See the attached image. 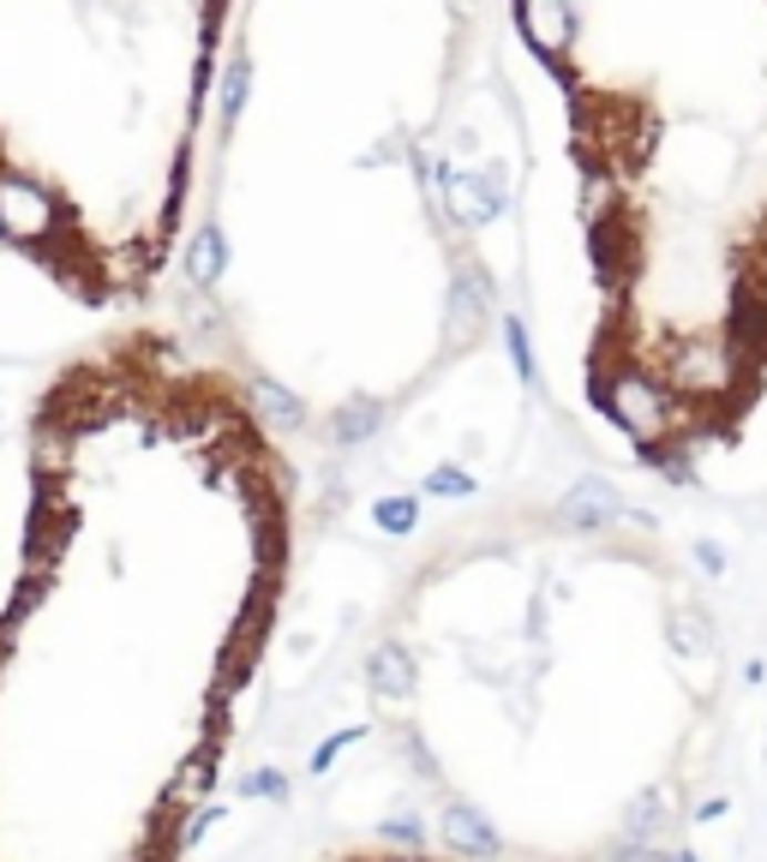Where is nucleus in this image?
<instances>
[{
	"label": "nucleus",
	"instance_id": "obj_10",
	"mask_svg": "<svg viewBox=\"0 0 767 862\" xmlns=\"http://www.w3.org/2000/svg\"><path fill=\"white\" fill-rule=\"evenodd\" d=\"M677 647H684V653H707V617L696 612V605L677 612Z\"/></svg>",
	"mask_w": 767,
	"mask_h": 862
},
{
	"label": "nucleus",
	"instance_id": "obj_11",
	"mask_svg": "<svg viewBox=\"0 0 767 862\" xmlns=\"http://www.w3.org/2000/svg\"><path fill=\"white\" fill-rule=\"evenodd\" d=\"M659 814H666V797L647 791V797H636V809H630V827H636V832H654Z\"/></svg>",
	"mask_w": 767,
	"mask_h": 862
},
{
	"label": "nucleus",
	"instance_id": "obj_7",
	"mask_svg": "<svg viewBox=\"0 0 767 862\" xmlns=\"http://www.w3.org/2000/svg\"><path fill=\"white\" fill-rule=\"evenodd\" d=\"M378 401H354V408H342V413H336V420H330V431H336V438H342V443H360L366 438V431H372L378 425Z\"/></svg>",
	"mask_w": 767,
	"mask_h": 862
},
{
	"label": "nucleus",
	"instance_id": "obj_5",
	"mask_svg": "<svg viewBox=\"0 0 767 862\" xmlns=\"http://www.w3.org/2000/svg\"><path fill=\"white\" fill-rule=\"evenodd\" d=\"M372 683H378L384 695H402L408 683H415V665H408V653L396 647V642L372 653Z\"/></svg>",
	"mask_w": 767,
	"mask_h": 862
},
{
	"label": "nucleus",
	"instance_id": "obj_1",
	"mask_svg": "<svg viewBox=\"0 0 767 862\" xmlns=\"http://www.w3.org/2000/svg\"><path fill=\"white\" fill-rule=\"evenodd\" d=\"M485 318H492V288H485V276L468 264L462 276H456V311H450V336H474L485 330Z\"/></svg>",
	"mask_w": 767,
	"mask_h": 862
},
{
	"label": "nucleus",
	"instance_id": "obj_12",
	"mask_svg": "<svg viewBox=\"0 0 767 862\" xmlns=\"http://www.w3.org/2000/svg\"><path fill=\"white\" fill-rule=\"evenodd\" d=\"M378 527H390V533H408V527H415V503H408V497H390V503H378Z\"/></svg>",
	"mask_w": 767,
	"mask_h": 862
},
{
	"label": "nucleus",
	"instance_id": "obj_9",
	"mask_svg": "<svg viewBox=\"0 0 767 862\" xmlns=\"http://www.w3.org/2000/svg\"><path fill=\"white\" fill-rule=\"evenodd\" d=\"M258 408L270 413L276 425H300V401H294V396H283V390H276V383H258Z\"/></svg>",
	"mask_w": 767,
	"mask_h": 862
},
{
	"label": "nucleus",
	"instance_id": "obj_4",
	"mask_svg": "<svg viewBox=\"0 0 767 862\" xmlns=\"http://www.w3.org/2000/svg\"><path fill=\"white\" fill-rule=\"evenodd\" d=\"M522 31L534 37L540 54H558V42H564L570 19H564V7H558V0H522Z\"/></svg>",
	"mask_w": 767,
	"mask_h": 862
},
{
	"label": "nucleus",
	"instance_id": "obj_14",
	"mask_svg": "<svg viewBox=\"0 0 767 862\" xmlns=\"http://www.w3.org/2000/svg\"><path fill=\"white\" fill-rule=\"evenodd\" d=\"M450 7H456V12H468V7H474V0H450Z\"/></svg>",
	"mask_w": 767,
	"mask_h": 862
},
{
	"label": "nucleus",
	"instance_id": "obj_6",
	"mask_svg": "<svg viewBox=\"0 0 767 862\" xmlns=\"http://www.w3.org/2000/svg\"><path fill=\"white\" fill-rule=\"evenodd\" d=\"M498 174H474V181H462V222H492L498 216Z\"/></svg>",
	"mask_w": 767,
	"mask_h": 862
},
{
	"label": "nucleus",
	"instance_id": "obj_8",
	"mask_svg": "<svg viewBox=\"0 0 767 862\" xmlns=\"http://www.w3.org/2000/svg\"><path fill=\"white\" fill-rule=\"evenodd\" d=\"M216 270H223V234L204 228L198 246H192V281H216Z\"/></svg>",
	"mask_w": 767,
	"mask_h": 862
},
{
	"label": "nucleus",
	"instance_id": "obj_13",
	"mask_svg": "<svg viewBox=\"0 0 767 862\" xmlns=\"http://www.w3.org/2000/svg\"><path fill=\"white\" fill-rule=\"evenodd\" d=\"M432 485H438V492H450V497H456V492H468V480H462V473H456V468H444Z\"/></svg>",
	"mask_w": 767,
	"mask_h": 862
},
{
	"label": "nucleus",
	"instance_id": "obj_3",
	"mask_svg": "<svg viewBox=\"0 0 767 862\" xmlns=\"http://www.w3.org/2000/svg\"><path fill=\"white\" fill-rule=\"evenodd\" d=\"M606 515H624V497H617L612 485H600V480L575 485V492L564 497V522H575V527H600Z\"/></svg>",
	"mask_w": 767,
	"mask_h": 862
},
{
	"label": "nucleus",
	"instance_id": "obj_2",
	"mask_svg": "<svg viewBox=\"0 0 767 862\" xmlns=\"http://www.w3.org/2000/svg\"><path fill=\"white\" fill-rule=\"evenodd\" d=\"M444 844H450V851H462V856H492L498 832L485 827L468 802H450V809H444Z\"/></svg>",
	"mask_w": 767,
	"mask_h": 862
}]
</instances>
